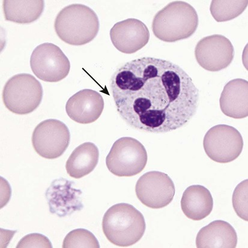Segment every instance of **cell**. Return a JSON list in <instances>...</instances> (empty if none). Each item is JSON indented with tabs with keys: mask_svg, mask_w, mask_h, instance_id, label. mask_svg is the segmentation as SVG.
Instances as JSON below:
<instances>
[{
	"mask_svg": "<svg viewBox=\"0 0 248 248\" xmlns=\"http://www.w3.org/2000/svg\"><path fill=\"white\" fill-rule=\"evenodd\" d=\"M110 89L120 116L139 131H175L188 124L199 107V90L191 78L165 60L126 62L112 75Z\"/></svg>",
	"mask_w": 248,
	"mask_h": 248,
	"instance_id": "obj_1",
	"label": "cell"
},
{
	"mask_svg": "<svg viewBox=\"0 0 248 248\" xmlns=\"http://www.w3.org/2000/svg\"><path fill=\"white\" fill-rule=\"evenodd\" d=\"M199 24L197 12L191 5L175 1L170 2L155 15L152 31L157 39L172 43L192 36Z\"/></svg>",
	"mask_w": 248,
	"mask_h": 248,
	"instance_id": "obj_2",
	"label": "cell"
},
{
	"mask_svg": "<svg viewBox=\"0 0 248 248\" xmlns=\"http://www.w3.org/2000/svg\"><path fill=\"white\" fill-rule=\"evenodd\" d=\"M146 229L143 215L131 204H115L103 217L102 229L105 236L118 247L136 244L143 237Z\"/></svg>",
	"mask_w": 248,
	"mask_h": 248,
	"instance_id": "obj_3",
	"label": "cell"
},
{
	"mask_svg": "<svg viewBox=\"0 0 248 248\" xmlns=\"http://www.w3.org/2000/svg\"><path fill=\"white\" fill-rule=\"evenodd\" d=\"M100 22L93 10L74 4L60 11L54 22L57 36L67 44L81 46L90 43L99 31Z\"/></svg>",
	"mask_w": 248,
	"mask_h": 248,
	"instance_id": "obj_4",
	"label": "cell"
},
{
	"mask_svg": "<svg viewBox=\"0 0 248 248\" xmlns=\"http://www.w3.org/2000/svg\"><path fill=\"white\" fill-rule=\"evenodd\" d=\"M43 94V88L36 78L28 74H20L7 81L2 92V100L10 111L26 115L39 107Z\"/></svg>",
	"mask_w": 248,
	"mask_h": 248,
	"instance_id": "obj_5",
	"label": "cell"
},
{
	"mask_svg": "<svg viewBox=\"0 0 248 248\" xmlns=\"http://www.w3.org/2000/svg\"><path fill=\"white\" fill-rule=\"evenodd\" d=\"M148 156L141 142L131 137H123L114 142L106 158L109 171L118 177H132L146 167Z\"/></svg>",
	"mask_w": 248,
	"mask_h": 248,
	"instance_id": "obj_6",
	"label": "cell"
},
{
	"mask_svg": "<svg viewBox=\"0 0 248 248\" xmlns=\"http://www.w3.org/2000/svg\"><path fill=\"white\" fill-rule=\"evenodd\" d=\"M242 135L235 127L226 124L212 127L205 135V154L212 161L226 164L236 159L244 148Z\"/></svg>",
	"mask_w": 248,
	"mask_h": 248,
	"instance_id": "obj_7",
	"label": "cell"
},
{
	"mask_svg": "<svg viewBox=\"0 0 248 248\" xmlns=\"http://www.w3.org/2000/svg\"><path fill=\"white\" fill-rule=\"evenodd\" d=\"M32 72L42 81L56 82L68 75L71 63L68 58L58 46L44 43L37 46L30 58Z\"/></svg>",
	"mask_w": 248,
	"mask_h": 248,
	"instance_id": "obj_8",
	"label": "cell"
},
{
	"mask_svg": "<svg viewBox=\"0 0 248 248\" xmlns=\"http://www.w3.org/2000/svg\"><path fill=\"white\" fill-rule=\"evenodd\" d=\"M71 141L68 127L63 122L49 119L40 123L32 135L35 151L44 158L54 159L64 154Z\"/></svg>",
	"mask_w": 248,
	"mask_h": 248,
	"instance_id": "obj_9",
	"label": "cell"
},
{
	"mask_svg": "<svg viewBox=\"0 0 248 248\" xmlns=\"http://www.w3.org/2000/svg\"><path fill=\"white\" fill-rule=\"evenodd\" d=\"M138 199L142 204L157 209L171 203L175 195V186L169 175L160 171H150L142 175L135 186Z\"/></svg>",
	"mask_w": 248,
	"mask_h": 248,
	"instance_id": "obj_10",
	"label": "cell"
},
{
	"mask_svg": "<svg viewBox=\"0 0 248 248\" xmlns=\"http://www.w3.org/2000/svg\"><path fill=\"white\" fill-rule=\"evenodd\" d=\"M195 56L202 68L209 72H219L232 63L234 57V46L226 37L211 35L198 42Z\"/></svg>",
	"mask_w": 248,
	"mask_h": 248,
	"instance_id": "obj_11",
	"label": "cell"
},
{
	"mask_svg": "<svg viewBox=\"0 0 248 248\" xmlns=\"http://www.w3.org/2000/svg\"><path fill=\"white\" fill-rule=\"evenodd\" d=\"M74 185V182L62 178L52 182L45 193L51 214L62 217L83 209L82 191L75 188Z\"/></svg>",
	"mask_w": 248,
	"mask_h": 248,
	"instance_id": "obj_12",
	"label": "cell"
},
{
	"mask_svg": "<svg viewBox=\"0 0 248 248\" xmlns=\"http://www.w3.org/2000/svg\"><path fill=\"white\" fill-rule=\"evenodd\" d=\"M110 37L117 50L132 54L146 46L149 41L150 32L144 22L129 18L115 24L110 30Z\"/></svg>",
	"mask_w": 248,
	"mask_h": 248,
	"instance_id": "obj_13",
	"label": "cell"
},
{
	"mask_svg": "<svg viewBox=\"0 0 248 248\" xmlns=\"http://www.w3.org/2000/svg\"><path fill=\"white\" fill-rule=\"evenodd\" d=\"M104 109L101 94L91 89H84L70 97L66 105L67 114L75 122L90 124L99 119Z\"/></svg>",
	"mask_w": 248,
	"mask_h": 248,
	"instance_id": "obj_14",
	"label": "cell"
},
{
	"mask_svg": "<svg viewBox=\"0 0 248 248\" xmlns=\"http://www.w3.org/2000/svg\"><path fill=\"white\" fill-rule=\"evenodd\" d=\"M220 108L225 116L241 119L248 116V82L234 79L225 85L220 97Z\"/></svg>",
	"mask_w": 248,
	"mask_h": 248,
	"instance_id": "obj_15",
	"label": "cell"
},
{
	"mask_svg": "<svg viewBox=\"0 0 248 248\" xmlns=\"http://www.w3.org/2000/svg\"><path fill=\"white\" fill-rule=\"evenodd\" d=\"M237 235L233 227L224 220H217L202 228L196 238L199 248H234Z\"/></svg>",
	"mask_w": 248,
	"mask_h": 248,
	"instance_id": "obj_16",
	"label": "cell"
},
{
	"mask_svg": "<svg viewBox=\"0 0 248 248\" xmlns=\"http://www.w3.org/2000/svg\"><path fill=\"white\" fill-rule=\"evenodd\" d=\"M183 212L193 220H201L211 214L214 200L211 193L202 185H192L185 190L181 200Z\"/></svg>",
	"mask_w": 248,
	"mask_h": 248,
	"instance_id": "obj_17",
	"label": "cell"
},
{
	"mask_svg": "<svg viewBox=\"0 0 248 248\" xmlns=\"http://www.w3.org/2000/svg\"><path fill=\"white\" fill-rule=\"evenodd\" d=\"M99 159V151L96 145L85 142L77 147L67 160V174L75 179H81L93 171Z\"/></svg>",
	"mask_w": 248,
	"mask_h": 248,
	"instance_id": "obj_18",
	"label": "cell"
},
{
	"mask_svg": "<svg viewBox=\"0 0 248 248\" xmlns=\"http://www.w3.org/2000/svg\"><path fill=\"white\" fill-rule=\"evenodd\" d=\"M43 0H5L3 9L5 19L17 24H30L36 21L43 13Z\"/></svg>",
	"mask_w": 248,
	"mask_h": 248,
	"instance_id": "obj_19",
	"label": "cell"
},
{
	"mask_svg": "<svg viewBox=\"0 0 248 248\" xmlns=\"http://www.w3.org/2000/svg\"><path fill=\"white\" fill-rule=\"evenodd\" d=\"M248 2V0H214L210 4V13L217 22L230 21L245 11Z\"/></svg>",
	"mask_w": 248,
	"mask_h": 248,
	"instance_id": "obj_20",
	"label": "cell"
},
{
	"mask_svg": "<svg viewBox=\"0 0 248 248\" xmlns=\"http://www.w3.org/2000/svg\"><path fill=\"white\" fill-rule=\"evenodd\" d=\"M62 248H100L96 237L89 230L79 229L73 230L65 237Z\"/></svg>",
	"mask_w": 248,
	"mask_h": 248,
	"instance_id": "obj_21",
	"label": "cell"
},
{
	"mask_svg": "<svg viewBox=\"0 0 248 248\" xmlns=\"http://www.w3.org/2000/svg\"><path fill=\"white\" fill-rule=\"evenodd\" d=\"M248 179L244 180L235 187L232 195V205L237 216L248 221Z\"/></svg>",
	"mask_w": 248,
	"mask_h": 248,
	"instance_id": "obj_22",
	"label": "cell"
},
{
	"mask_svg": "<svg viewBox=\"0 0 248 248\" xmlns=\"http://www.w3.org/2000/svg\"><path fill=\"white\" fill-rule=\"evenodd\" d=\"M17 248H52L48 238L39 233L27 235L20 240Z\"/></svg>",
	"mask_w": 248,
	"mask_h": 248,
	"instance_id": "obj_23",
	"label": "cell"
}]
</instances>
